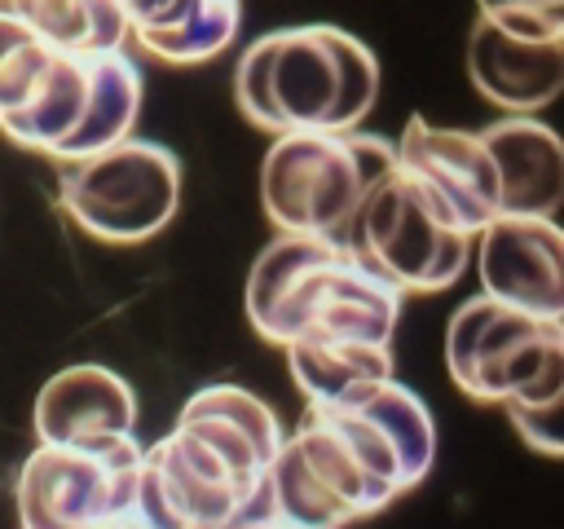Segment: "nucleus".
I'll use <instances>...</instances> for the list:
<instances>
[{
    "instance_id": "obj_14",
    "label": "nucleus",
    "mask_w": 564,
    "mask_h": 529,
    "mask_svg": "<svg viewBox=\"0 0 564 529\" xmlns=\"http://www.w3.org/2000/svg\"><path fill=\"white\" fill-rule=\"evenodd\" d=\"M476 269L489 300L538 317H564V234L546 216H494L476 234Z\"/></svg>"
},
{
    "instance_id": "obj_19",
    "label": "nucleus",
    "mask_w": 564,
    "mask_h": 529,
    "mask_svg": "<svg viewBox=\"0 0 564 529\" xmlns=\"http://www.w3.org/2000/svg\"><path fill=\"white\" fill-rule=\"evenodd\" d=\"M40 40L66 53H110L128 40V13L119 0H0Z\"/></svg>"
},
{
    "instance_id": "obj_16",
    "label": "nucleus",
    "mask_w": 564,
    "mask_h": 529,
    "mask_svg": "<svg viewBox=\"0 0 564 529\" xmlns=\"http://www.w3.org/2000/svg\"><path fill=\"white\" fill-rule=\"evenodd\" d=\"M476 137L494 159L498 216H546V220H555V207L564 198L560 137L533 115H507L498 123H485Z\"/></svg>"
},
{
    "instance_id": "obj_7",
    "label": "nucleus",
    "mask_w": 564,
    "mask_h": 529,
    "mask_svg": "<svg viewBox=\"0 0 564 529\" xmlns=\"http://www.w3.org/2000/svg\"><path fill=\"white\" fill-rule=\"evenodd\" d=\"M260 494L295 529H344L401 498L357 441L317 406H308L300 428L282 436Z\"/></svg>"
},
{
    "instance_id": "obj_5",
    "label": "nucleus",
    "mask_w": 564,
    "mask_h": 529,
    "mask_svg": "<svg viewBox=\"0 0 564 529\" xmlns=\"http://www.w3.org/2000/svg\"><path fill=\"white\" fill-rule=\"evenodd\" d=\"M141 115V66L128 48L66 53L53 48L26 101L0 119V132L44 159L70 163L132 137Z\"/></svg>"
},
{
    "instance_id": "obj_4",
    "label": "nucleus",
    "mask_w": 564,
    "mask_h": 529,
    "mask_svg": "<svg viewBox=\"0 0 564 529\" xmlns=\"http://www.w3.org/2000/svg\"><path fill=\"white\" fill-rule=\"evenodd\" d=\"M392 141L366 128L278 132L260 163V203L278 234L357 251V225L375 185L392 172Z\"/></svg>"
},
{
    "instance_id": "obj_6",
    "label": "nucleus",
    "mask_w": 564,
    "mask_h": 529,
    "mask_svg": "<svg viewBox=\"0 0 564 529\" xmlns=\"http://www.w3.org/2000/svg\"><path fill=\"white\" fill-rule=\"evenodd\" d=\"M445 366L480 406L564 401V317H538L489 300H463L445 326Z\"/></svg>"
},
{
    "instance_id": "obj_11",
    "label": "nucleus",
    "mask_w": 564,
    "mask_h": 529,
    "mask_svg": "<svg viewBox=\"0 0 564 529\" xmlns=\"http://www.w3.org/2000/svg\"><path fill=\"white\" fill-rule=\"evenodd\" d=\"M317 410H326L357 441V450L397 494L414 489L432 472L436 423H432V410L419 401V392H410L405 384L375 379L348 397L317 401Z\"/></svg>"
},
{
    "instance_id": "obj_8",
    "label": "nucleus",
    "mask_w": 564,
    "mask_h": 529,
    "mask_svg": "<svg viewBox=\"0 0 564 529\" xmlns=\"http://www.w3.org/2000/svg\"><path fill=\"white\" fill-rule=\"evenodd\" d=\"M57 168V207L101 242H145L181 207V159L163 141L123 137Z\"/></svg>"
},
{
    "instance_id": "obj_1",
    "label": "nucleus",
    "mask_w": 564,
    "mask_h": 529,
    "mask_svg": "<svg viewBox=\"0 0 564 529\" xmlns=\"http://www.w3.org/2000/svg\"><path fill=\"white\" fill-rule=\"evenodd\" d=\"M278 445L282 423L269 401L207 384L167 436L141 445L110 529H216L260 494Z\"/></svg>"
},
{
    "instance_id": "obj_18",
    "label": "nucleus",
    "mask_w": 564,
    "mask_h": 529,
    "mask_svg": "<svg viewBox=\"0 0 564 529\" xmlns=\"http://www.w3.org/2000/svg\"><path fill=\"white\" fill-rule=\"evenodd\" d=\"M286 366L295 388L317 401L348 397L375 379H392V344L388 339H348V335H326V339H291L282 344Z\"/></svg>"
},
{
    "instance_id": "obj_9",
    "label": "nucleus",
    "mask_w": 564,
    "mask_h": 529,
    "mask_svg": "<svg viewBox=\"0 0 564 529\" xmlns=\"http://www.w3.org/2000/svg\"><path fill=\"white\" fill-rule=\"evenodd\" d=\"M471 234L397 163L375 185L361 225L357 251L397 287V291H445L471 260Z\"/></svg>"
},
{
    "instance_id": "obj_12",
    "label": "nucleus",
    "mask_w": 564,
    "mask_h": 529,
    "mask_svg": "<svg viewBox=\"0 0 564 529\" xmlns=\"http://www.w3.org/2000/svg\"><path fill=\"white\" fill-rule=\"evenodd\" d=\"M467 75L485 101L507 115H533L564 88V26L476 18L467 35Z\"/></svg>"
},
{
    "instance_id": "obj_15",
    "label": "nucleus",
    "mask_w": 564,
    "mask_h": 529,
    "mask_svg": "<svg viewBox=\"0 0 564 529\" xmlns=\"http://www.w3.org/2000/svg\"><path fill=\"white\" fill-rule=\"evenodd\" d=\"M31 428L40 445L106 450L137 436V392L119 370L75 361L44 379L31 406Z\"/></svg>"
},
{
    "instance_id": "obj_2",
    "label": "nucleus",
    "mask_w": 564,
    "mask_h": 529,
    "mask_svg": "<svg viewBox=\"0 0 564 529\" xmlns=\"http://www.w3.org/2000/svg\"><path fill=\"white\" fill-rule=\"evenodd\" d=\"M234 101L264 132H348L379 101V57L330 22L264 31L234 66Z\"/></svg>"
},
{
    "instance_id": "obj_21",
    "label": "nucleus",
    "mask_w": 564,
    "mask_h": 529,
    "mask_svg": "<svg viewBox=\"0 0 564 529\" xmlns=\"http://www.w3.org/2000/svg\"><path fill=\"white\" fill-rule=\"evenodd\" d=\"M485 18L529 22V26H564V0H476Z\"/></svg>"
},
{
    "instance_id": "obj_22",
    "label": "nucleus",
    "mask_w": 564,
    "mask_h": 529,
    "mask_svg": "<svg viewBox=\"0 0 564 529\" xmlns=\"http://www.w3.org/2000/svg\"><path fill=\"white\" fill-rule=\"evenodd\" d=\"M216 529H295V525L282 520V516L264 503V494H256L247 507H238V511H234L225 525H216Z\"/></svg>"
},
{
    "instance_id": "obj_17",
    "label": "nucleus",
    "mask_w": 564,
    "mask_h": 529,
    "mask_svg": "<svg viewBox=\"0 0 564 529\" xmlns=\"http://www.w3.org/2000/svg\"><path fill=\"white\" fill-rule=\"evenodd\" d=\"M128 13V35L176 66L207 62L225 53L242 26V0H119Z\"/></svg>"
},
{
    "instance_id": "obj_10",
    "label": "nucleus",
    "mask_w": 564,
    "mask_h": 529,
    "mask_svg": "<svg viewBox=\"0 0 564 529\" xmlns=\"http://www.w3.org/2000/svg\"><path fill=\"white\" fill-rule=\"evenodd\" d=\"M141 441H115L106 450L40 445L22 458L13 507L18 529H110L123 485L137 467Z\"/></svg>"
},
{
    "instance_id": "obj_3",
    "label": "nucleus",
    "mask_w": 564,
    "mask_h": 529,
    "mask_svg": "<svg viewBox=\"0 0 564 529\" xmlns=\"http://www.w3.org/2000/svg\"><path fill=\"white\" fill-rule=\"evenodd\" d=\"M247 322L269 344L291 339H388L401 322L397 291L361 251L278 234L247 273Z\"/></svg>"
},
{
    "instance_id": "obj_20",
    "label": "nucleus",
    "mask_w": 564,
    "mask_h": 529,
    "mask_svg": "<svg viewBox=\"0 0 564 529\" xmlns=\"http://www.w3.org/2000/svg\"><path fill=\"white\" fill-rule=\"evenodd\" d=\"M560 406L564 401H511L502 406L511 428L520 432V441L546 458H560L564 454V441H560Z\"/></svg>"
},
{
    "instance_id": "obj_13",
    "label": "nucleus",
    "mask_w": 564,
    "mask_h": 529,
    "mask_svg": "<svg viewBox=\"0 0 564 529\" xmlns=\"http://www.w3.org/2000/svg\"><path fill=\"white\" fill-rule=\"evenodd\" d=\"M397 168L414 176L471 238L498 216V176L494 159L467 128H441L414 115L392 141Z\"/></svg>"
}]
</instances>
